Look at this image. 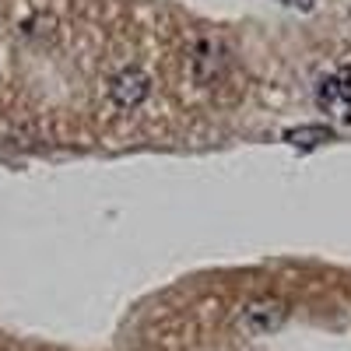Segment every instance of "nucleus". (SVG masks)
<instances>
[{
	"label": "nucleus",
	"instance_id": "2",
	"mask_svg": "<svg viewBox=\"0 0 351 351\" xmlns=\"http://www.w3.org/2000/svg\"><path fill=\"white\" fill-rule=\"evenodd\" d=\"M316 106L341 116L351 112V64H341L316 81Z\"/></svg>",
	"mask_w": 351,
	"mask_h": 351
},
{
	"label": "nucleus",
	"instance_id": "6",
	"mask_svg": "<svg viewBox=\"0 0 351 351\" xmlns=\"http://www.w3.org/2000/svg\"><path fill=\"white\" fill-rule=\"evenodd\" d=\"M281 4H288V8H299V11H313V8H316V0H281Z\"/></svg>",
	"mask_w": 351,
	"mask_h": 351
},
{
	"label": "nucleus",
	"instance_id": "1",
	"mask_svg": "<svg viewBox=\"0 0 351 351\" xmlns=\"http://www.w3.org/2000/svg\"><path fill=\"white\" fill-rule=\"evenodd\" d=\"M288 319V306L281 299H253L239 309V330H246L250 337H263V334H274L285 327Z\"/></svg>",
	"mask_w": 351,
	"mask_h": 351
},
{
	"label": "nucleus",
	"instance_id": "3",
	"mask_svg": "<svg viewBox=\"0 0 351 351\" xmlns=\"http://www.w3.org/2000/svg\"><path fill=\"white\" fill-rule=\"evenodd\" d=\"M109 95H112V102L120 106V109H137L144 99L152 95V77H148V71L123 67L120 74L109 81Z\"/></svg>",
	"mask_w": 351,
	"mask_h": 351
},
{
	"label": "nucleus",
	"instance_id": "4",
	"mask_svg": "<svg viewBox=\"0 0 351 351\" xmlns=\"http://www.w3.org/2000/svg\"><path fill=\"white\" fill-rule=\"evenodd\" d=\"M218 67H221V53H218V43L215 39H197L193 49H190V77L193 84L208 88L215 77H218Z\"/></svg>",
	"mask_w": 351,
	"mask_h": 351
},
{
	"label": "nucleus",
	"instance_id": "5",
	"mask_svg": "<svg viewBox=\"0 0 351 351\" xmlns=\"http://www.w3.org/2000/svg\"><path fill=\"white\" fill-rule=\"evenodd\" d=\"M285 141L291 144V148H316V144L330 141V130L327 127H295V130L285 134Z\"/></svg>",
	"mask_w": 351,
	"mask_h": 351
}]
</instances>
